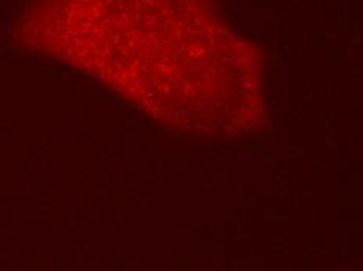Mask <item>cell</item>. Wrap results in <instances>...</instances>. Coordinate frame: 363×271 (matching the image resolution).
<instances>
[{
	"instance_id": "6da1fadb",
	"label": "cell",
	"mask_w": 363,
	"mask_h": 271,
	"mask_svg": "<svg viewBox=\"0 0 363 271\" xmlns=\"http://www.w3.org/2000/svg\"><path fill=\"white\" fill-rule=\"evenodd\" d=\"M102 30L119 63L132 66L128 92L163 116L229 127L252 119L260 94L251 44L233 35L207 0H101Z\"/></svg>"
}]
</instances>
